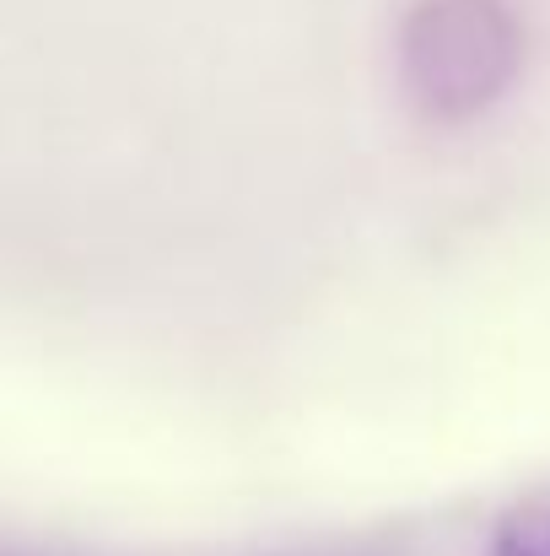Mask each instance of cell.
<instances>
[{"instance_id":"6da1fadb","label":"cell","mask_w":550,"mask_h":556,"mask_svg":"<svg viewBox=\"0 0 550 556\" xmlns=\"http://www.w3.org/2000/svg\"><path fill=\"white\" fill-rule=\"evenodd\" d=\"M497 556H550V503L519 514V519L497 535Z\"/></svg>"}]
</instances>
